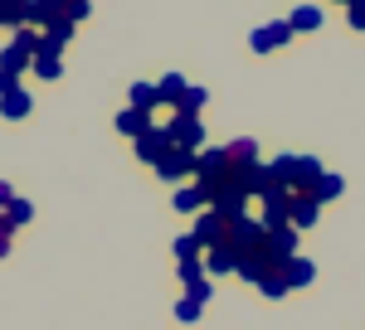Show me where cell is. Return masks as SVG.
<instances>
[{
  "label": "cell",
  "mask_w": 365,
  "mask_h": 330,
  "mask_svg": "<svg viewBox=\"0 0 365 330\" xmlns=\"http://www.w3.org/2000/svg\"><path fill=\"white\" fill-rule=\"evenodd\" d=\"M166 137H170V146H180V151H205V122H200V117H180V112H175V117H170L166 122Z\"/></svg>",
  "instance_id": "1"
},
{
  "label": "cell",
  "mask_w": 365,
  "mask_h": 330,
  "mask_svg": "<svg viewBox=\"0 0 365 330\" xmlns=\"http://www.w3.org/2000/svg\"><path fill=\"white\" fill-rule=\"evenodd\" d=\"M156 175H161L166 185H185V180H195V151H180V146H170L166 156L156 161Z\"/></svg>",
  "instance_id": "2"
},
{
  "label": "cell",
  "mask_w": 365,
  "mask_h": 330,
  "mask_svg": "<svg viewBox=\"0 0 365 330\" xmlns=\"http://www.w3.org/2000/svg\"><path fill=\"white\" fill-rule=\"evenodd\" d=\"M190 238H195L200 247H220L229 238V219H225V214H215V209H205V214L195 219V228H190Z\"/></svg>",
  "instance_id": "3"
},
{
  "label": "cell",
  "mask_w": 365,
  "mask_h": 330,
  "mask_svg": "<svg viewBox=\"0 0 365 330\" xmlns=\"http://www.w3.org/2000/svg\"><path fill=\"white\" fill-rule=\"evenodd\" d=\"M292 39V25L287 20H273V25H263V29H253V39H249V49L253 54H273V49H282Z\"/></svg>",
  "instance_id": "4"
},
{
  "label": "cell",
  "mask_w": 365,
  "mask_h": 330,
  "mask_svg": "<svg viewBox=\"0 0 365 330\" xmlns=\"http://www.w3.org/2000/svg\"><path fill=\"white\" fill-rule=\"evenodd\" d=\"M317 219H322V204L312 199V194H292V204H287V228H317Z\"/></svg>",
  "instance_id": "5"
},
{
  "label": "cell",
  "mask_w": 365,
  "mask_h": 330,
  "mask_svg": "<svg viewBox=\"0 0 365 330\" xmlns=\"http://www.w3.org/2000/svg\"><path fill=\"white\" fill-rule=\"evenodd\" d=\"M287 204H292V194L287 190H273V194H263V228L273 233V228H287Z\"/></svg>",
  "instance_id": "6"
},
{
  "label": "cell",
  "mask_w": 365,
  "mask_h": 330,
  "mask_svg": "<svg viewBox=\"0 0 365 330\" xmlns=\"http://www.w3.org/2000/svg\"><path fill=\"white\" fill-rule=\"evenodd\" d=\"M132 146H137V156H141V161L156 170V161H161V156L170 151V137H166V127H151V132H146L141 141H132Z\"/></svg>",
  "instance_id": "7"
},
{
  "label": "cell",
  "mask_w": 365,
  "mask_h": 330,
  "mask_svg": "<svg viewBox=\"0 0 365 330\" xmlns=\"http://www.w3.org/2000/svg\"><path fill=\"white\" fill-rule=\"evenodd\" d=\"M239 262H244V252L239 247H229V243H220V247H205V272H239Z\"/></svg>",
  "instance_id": "8"
},
{
  "label": "cell",
  "mask_w": 365,
  "mask_h": 330,
  "mask_svg": "<svg viewBox=\"0 0 365 330\" xmlns=\"http://www.w3.org/2000/svg\"><path fill=\"white\" fill-rule=\"evenodd\" d=\"M29 112H34L29 87H15V92H5V97H0V117H5V122H25Z\"/></svg>",
  "instance_id": "9"
},
{
  "label": "cell",
  "mask_w": 365,
  "mask_h": 330,
  "mask_svg": "<svg viewBox=\"0 0 365 330\" xmlns=\"http://www.w3.org/2000/svg\"><path fill=\"white\" fill-rule=\"evenodd\" d=\"M156 122H151V112H137V107H127V112H117V132L122 137H132V141H141L146 132H151Z\"/></svg>",
  "instance_id": "10"
},
{
  "label": "cell",
  "mask_w": 365,
  "mask_h": 330,
  "mask_svg": "<svg viewBox=\"0 0 365 330\" xmlns=\"http://www.w3.org/2000/svg\"><path fill=\"white\" fill-rule=\"evenodd\" d=\"M190 92V82H185V73H161V82H156V97H161V107H180V97Z\"/></svg>",
  "instance_id": "11"
},
{
  "label": "cell",
  "mask_w": 365,
  "mask_h": 330,
  "mask_svg": "<svg viewBox=\"0 0 365 330\" xmlns=\"http://www.w3.org/2000/svg\"><path fill=\"white\" fill-rule=\"evenodd\" d=\"M268 252H273V262H292L297 257V228H273L268 233Z\"/></svg>",
  "instance_id": "12"
},
{
  "label": "cell",
  "mask_w": 365,
  "mask_h": 330,
  "mask_svg": "<svg viewBox=\"0 0 365 330\" xmlns=\"http://www.w3.org/2000/svg\"><path fill=\"white\" fill-rule=\"evenodd\" d=\"M170 204H175V209H180V214H205V190H200L195 180H190V185H180V190L170 194Z\"/></svg>",
  "instance_id": "13"
},
{
  "label": "cell",
  "mask_w": 365,
  "mask_h": 330,
  "mask_svg": "<svg viewBox=\"0 0 365 330\" xmlns=\"http://www.w3.org/2000/svg\"><path fill=\"white\" fill-rule=\"evenodd\" d=\"M68 34H73V25H58V29H39V54L58 58L63 49H68ZM34 54V58H39Z\"/></svg>",
  "instance_id": "14"
},
{
  "label": "cell",
  "mask_w": 365,
  "mask_h": 330,
  "mask_svg": "<svg viewBox=\"0 0 365 330\" xmlns=\"http://www.w3.org/2000/svg\"><path fill=\"white\" fill-rule=\"evenodd\" d=\"M282 277H287V292H297V287H312L317 267H312L307 257H292V262H282Z\"/></svg>",
  "instance_id": "15"
},
{
  "label": "cell",
  "mask_w": 365,
  "mask_h": 330,
  "mask_svg": "<svg viewBox=\"0 0 365 330\" xmlns=\"http://www.w3.org/2000/svg\"><path fill=\"white\" fill-rule=\"evenodd\" d=\"M225 151H229V165H239V170H249V165H258V141H249V137L229 141Z\"/></svg>",
  "instance_id": "16"
},
{
  "label": "cell",
  "mask_w": 365,
  "mask_h": 330,
  "mask_svg": "<svg viewBox=\"0 0 365 330\" xmlns=\"http://www.w3.org/2000/svg\"><path fill=\"white\" fill-rule=\"evenodd\" d=\"M287 25H292V34H312V29H322V10L317 5H297L287 15Z\"/></svg>",
  "instance_id": "17"
},
{
  "label": "cell",
  "mask_w": 365,
  "mask_h": 330,
  "mask_svg": "<svg viewBox=\"0 0 365 330\" xmlns=\"http://www.w3.org/2000/svg\"><path fill=\"white\" fill-rule=\"evenodd\" d=\"M0 25L25 29L29 25V0H0Z\"/></svg>",
  "instance_id": "18"
},
{
  "label": "cell",
  "mask_w": 365,
  "mask_h": 330,
  "mask_svg": "<svg viewBox=\"0 0 365 330\" xmlns=\"http://www.w3.org/2000/svg\"><path fill=\"white\" fill-rule=\"evenodd\" d=\"M29 63H34V58H29V54H20V49L10 44V49L0 54V73H10V78H20V73H29Z\"/></svg>",
  "instance_id": "19"
},
{
  "label": "cell",
  "mask_w": 365,
  "mask_h": 330,
  "mask_svg": "<svg viewBox=\"0 0 365 330\" xmlns=\"http://www.w3.org/2000/svg\"><path fill=\"white\" fill-rule=\"evenodd\" d=\"M132 107H137V112H156V107H161L156 82H132Z\"/></svg>",
  "instance_id": "20"
},
{
  "label": "cell",
  "mask_w": 365,
  "mask_h": 330,
  "mask_svg": "<svg viewBox=\"0 0 365 330\" xmlns=\"http://www.w3.org/2000/svg\"><path fill=\"white\" fill-rule=\"evenodd\" d=\"M341 190H346V180H341V175H322V180H317V190H312V199H317V204H331V199H341Z\"/></svg>",
  "instance_id": "21"
},
{
  "label": "cell",
  "mask_w": 365,
  "mask_h": 330,
  "mask_svg": "<svg viewBox=\"0 0 365 330\" xmlns=\"http://www.w3.org/2000/svg\"><path fill=\"white\" fill-rule=\"evenodd\" d=\"M5 219H10V228H25V223L34 219V204L15 194V199H10V209H5Z\"/></svg>",
  "instance_id": "22"
},
{
  "label": "cell",
  "mask_w": 365,
  "mask_h": 330,
  "mask_svg": "<svg viewBox=\"0 0 365 330\" xmlns=\"http://www.w3.org/2000/svg\"><path fill=\"white\" fill-rule=\"evenodd\" d=\"M205 102H210V92H205V87H195V82H190V92H185V97H180V117H200V107H205Z\"/></svg>",
  "instance_id": "23"
},
{
  "label": "cell",
  "mask_w": 365,
  "mask_h": 330,
  "mask_svg": "<svg viewBox=\"0 0 365 330\" xmlns=\"http://www.w3.org/2000/svg\"><path fill=\"white\" fill-rule=\"evenodd\" d=\"M258 292H263V297H273V302L287 297V277H282V267H273V272L263 277V282H258Z\"/></svg>",
  "instance_id": "24"
},
{
  "label": "cell",
  "mask_w": 365,
  "mask_h": 330,
  "mask_svg": "<svg viewBox=\"0 0 365 330\" xmlns=\"http://www.w3.org/2000/svg\"><path fill=\"white\" fill-rule=\"evenodd\" d=\"M10 44H15V49H20V54H29V58H34V54H39V29H15V39H10Z\"/></svg>",
  "instance_id": "25"
},
{
  "label": "cell",
  "mask_w": 365,
  "mask_h": 330,
  "mask_svg": "<svg viewBox=\"0 0 365 330\" xmlns=\"http://www.w3.org/2000/svg\"><path fill=\"white\" fill-rule=\"evenodd\" d=\"M200 252H205V247H200L190 233H180V238H175V262H195Z\"/></svg>",
  "instance_id": "26"
},
{
  "label": "cell",
  "mask_w": 365,
  "mask_h": 330,
  "mask_svg": "<svg viewBox=\"0 0 365 330\" xmlns=\"http://www.w3.org/2000/svg\"><path fill=\"white\" fill-rule=\"evenodd\" d=\"M180 282H185V292H190V287H200V282H205V257H195V262H180Z\"/></svg>",
  "instance_id": "27"
},
{
  "label": "cell",
  "mask_w": 365,
  "mask_h": 330,
  "mask_svg": "<svg viewBox=\"0 0 365 330\" xmlns=\"http://www.w3.org/2000/svg\"><path fill=\"white\" fill-rule=\"evenodd\" d=\"M200 311H205V306H200L195 297H180V302H175V321H185V326H190V321H200Z\"/></svg>",
  "instance_id": "28"
},
{
  "label": "cell",
  "mask_w": 365,
  "mask_h": 330,
  "mask_svg": "<svg viewBox=\"0 0 365 330\" xmlns=\"http://www.w3.org/2000/svg\"><path fill=\"white\" fill-rule=\"evenodd\" d=\"M29 68H34L39 78H58V58H49V54H39L34 63H29Z\"/></svg>",
  "instance_id": "29"
},
{
  "label": "cell",
  "mask_w": 365,
  "mask_h": 330,
  "mask_svg": "<svg viewBox=\"0 0 365 330\" xmlns=\"http://www.w3.org/2000/svg\"><path fill=\"white\" fill-rule=\"evenodd\" d=\"M346 20H351V25H356V29H365V0H356V5L346 10Z\"/></svg>",
  "instance_id": "30"
},
{
  "label": "cell",
  "mask_w": 365,
  "mask_h": 330,
  "mask_svg": "<svg viewBox=\"0 0 365 330\" xmlns=\"http://www.w3.org/2000/svg\"><path fill=\"white\" fill-rule=\"evenodd\" d=\"M10 243H15V233H5V228H0V257H10Z\"/></svg>",
  "instance_id": "31"
},
{
  "label": "cell",
  "mask_w": 365,
  "mask_h": 330,
  "mask_svg": "<svg viewBox=\"0 0 365 330\" xmlns=\"http://www.w3.org/2000/svg\"><path fill=\"white\" fill-rule=\"evenodd\" d=\"M10 199H15V190H10V185L0 180V209H10Z\"/></svg>",
  "instance_id": "32"
}]
</instances>
